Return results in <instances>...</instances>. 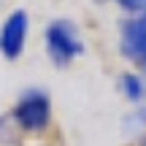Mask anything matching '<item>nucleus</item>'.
<instances>
[{"label": "nucleus", "instance_id": "4", "mask_svg": "<svg viewBox=\"0 0 146 146\" xmlns=\"http://www.w3.org/2000/svg\"><path fill=\"white\" fill-rule=\"evenodd\" d=\"M119 54L138 68L146 62V14H133L119 22Z\"/></svg>", "mask_w": 146, "mask_h": 146}, {"label": "nucleus", "instance_id": "2", "mask_svg": "<svg viewBox=\"0 0 146 146\" xmlns=\"http://www.w3.org/2000/svg\"><path fill=\"white\" fill-rule=\"evenodd\" d=\"M43 49L54 68H70V62L84 54V41L70 19H54L43 30Z\"/></svg>", "mask_w": 146, "mask_h": 146}, {"label": "nucleus", "instance_id": "6", "mask_svg": "<svg viewBox=\"0 0 146 146\" xmlns=\"http://www.w3.org/2000/svg\"><path fill=\"white\" fill-rule=\"evenodd\" d=\"M122 135L130 138L133 143L146 135V103L130 106L125 111V116H122Z\"/></svg>", "mask_w": 146, "mask_h": 146}, {"label": "nucleus", "instance_id": "7", "mask_svg": "<svg viewBox=\"0 0 146 146\" xmlns=\"http://www.w3.org/2000/svg\"><path fill=\"white\" fill-rule=\"evenodd\" d=\"M114 3L130 14H146V0H114Z\"/></svg>", "mask_w": 146, "mask_h": 146}, {"label": "nucleus", "instance_id": "3", "mask_svg": "<svg viewBox=\"0 0 146 146\" xmlns=\"http://www.w3.org/2000/svg\"><path fill=\"white\" fill-rule=\"evenodd\" d=\"M27 33H30V16H27V11L14 8L3 19V25H0V54L8 62H16L25 54Z\"/></svg>", "mask_w": 146, "mask_h": 146}, {"label": "nucleus", "instance_id": "1", "mask_svg": "<svg viewBox=\"0 0 146 146\" xmlns=\"http://www.w3.org/2000/svg\"><path fill=\"white\" fill-rule=\"evenodd\" d=\"M11 122L27 135H38V133L49 130V125H52V98H49V92H43L38 87L25 89L11 108Z\"/></svg>", "mask_w": 146, "mask_h": 146}, {"label": "nucleus", "instance_id": "5", "mask_svg": "<svg viewBox=\"0 0 146 146\" xmlns=\"http://www.w3.org/2000/svg\"><path fill=\"white\" fill-rule=\"evenodd\" d=\"M116 92L127 106H141L146 103V84L138 70H122L116 76Z\"/></svg>", "mask_w": 146, "mask_h": 146}]
</instances>
